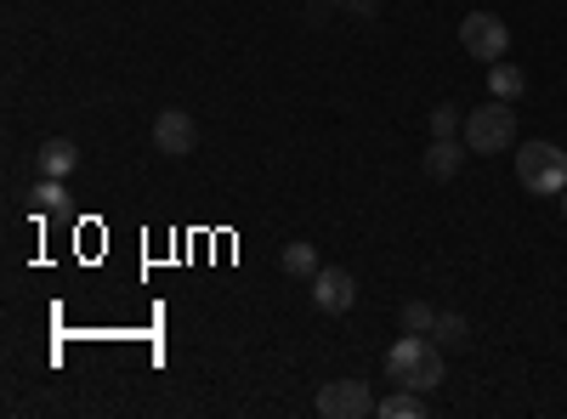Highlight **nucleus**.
Here are the masks:
<instances>
[{
	"label": "nucleus",
	"mask_w": 567,
	"mask_h": 419,
	"mask_svg": "<svg viewBox=\"0 0 567 419\" xmlns=\"http://www.w3.org/2000/svg\"><path fill=\"white\" fill-rule=\"evenodd\" d=\"M386 375L409 391H437L443 386V346L432 335H403L386 352Z\"/></svg>",
	"instance_id": "1"
},
{
	"label": "nucleus",
	"mask_w": 567,
	"mask_h": 419,
	"mask_svg": "<svg viewBox=\"0 0 567 419\" xmlns=\"http://www.w3.org/2000/svg\"><path fill=\"white\" fill-rule=\"evenodd\" d=\"M516 181H523L534 199L567 193V154L556 143H523L516 148Z\"/></svg>",
	"instance_id": "2"
},
{
	"label": "nucleus",
	"mask_w": 567,
	"mask_h": 419,
	"mask_svg": "<svg viewBox=\"0 0 567 419\" xmlns=\"http://www.w3.org/2000/svg\"><path fill=\"white\" fill-rule=\"evenodd\" d=\"M460 136H465L471 154H505V148H516V108L499 103V97L488 108H471Z\"/></svg>",
	"instance_id": "3"
},
{
	"label": "nucleus",
	"mask_w": 567,
	"mask_h": 419,
	"mask_svg": "<svg viewBox=\"0 0 567 419\" xmlns=\"http://www.w3.org/2000/svg\"><path fill=\"white\" fill-rule=\"evenodd\" d=\"M460 45H465L471 63H499L505 45H511V29L494 12H471V18H460Z\"/></svg>",
	"instance_id": "4"
},
{
	"label": "nucleus",
	"mask_w": 567,
	"mask_h": 419,
	"mask_svg": "<svg viewBox=\"0 0 567 419\" xmlns=\"http://www.w3.org/2000/svg\"><path fill=\"white\" fill-rule=\"evenodd\" d=\"M307 295H312V306H318V312L341 317V312H352L358 284H352V272H347V266H318V272L307 277Z\"/></svg>",
	"instance_id": "5"
},
{
	"label": "nucleus",
	"mask_w": 567,
	"mask_h": 419,
	"mask_svg": "<svg viewBox=\"0 0 567 419\" xmlns=\"http://www.w3.org/2000/svg\"><path fill=\"white\" fill-rule=\"evenodd\" d=\"M312 408H318V419H363V413H374V397L363 380H329Z\"/></svg>",
	"instance_id": "6"
},
{
	"label": "nucleus",
	"mask_w": 567,
	"mask_h": 419,
	"mask_svg": "<svg viewBox=\"0 0 567 419\" xmlns=\"http://www.w3.org/2000/svg\"><path fill=\"white\" fill-rule=\"evenodd\" d=\"M154 148L165 154V159H187L199 148V119L187 114V108H165L159 119H154Z\"/></svg>",
	"instance_id": "7"
},
{
	"label": "nucleus",
	"mask_w": 567,
	"mask_h": 419,
	"mask_svg": "<svg viewBox=\"0 0 567 419\" xmlns=\"http://www.w3.org/2000/svg\"><path fill=\"white\" fill-rule=\"evenodd\" d=\"M465 143H454V136H432V148H425V176L432 181H454L460 165H465Z\"/></svg>",
	"instance_id": "8"
},
{
	"label": "nucleus",
	"mask_w": 567,
	"mask_h": 419,
	"mask_svg": "<svg viewBox=\"0 0 567 419\" xmlns=\"http://www.w3.org/2000/svg\"><path fill=\"white\" fill-rule=\"evenodd\" d=\"M34 165H40V176H69L80 165V148L69 143V136H52V143L34 148Z\"/></svg>",
	"instance_id": "9"
},
{
	"label": "nucleus",
	"mask_w": 567,
	"mask_h": 419,
	"mask_svg": "<svg viewBox=\"0 0 567 419\" xmlns=\"http://www.w3.org/2000/svg\"><path fill=\"white\" fill-rule=\"evenodd\" d=\"M374 413H381V419H425L432 408H425V391H409V386H398L392 397H381V402H374Z\"/></svg>",
	"instance_id": "10"
},
{
	"label": "nucleus",
	"mask_w": 567,
	"mask_h": 419,
	"mask_svg": "<svg viewBox=\"0 0 567 419\" xmlns=\"http://www.w3.org/2000/svg\"><path fill=\"white\" fill-rule=\"evenodd\" d=\"M488 91H494L499 103H516L528 91V74L516 69V63H488Z\"/></svg>",
	"instance_id": "11"
},
{
	"label": "nucleus",
	"mask_w": 567,
	"mask_h": 419,
	"mask_svg": "<svg viewBox=\"0 0 567 419\" xmlns=\"http://www.w3.org/2000/svg\"><path fill=\"white\" fill-rule=\"evenodd\" d=\"M432 341H437L443 352H460V346L471 341V323H465L460 312H437V329H432Z\"/></svg>",
	"instance_id": "12"
},
{
	"label": "nucleus",
	"mask_w": 567,
	"mask_h": 419,
	"mask_svg": "<svg viewBox=\"0 0 567 419\" xmlns=\"http://www.w3.org/2000/svg\"><path fill=\"white\" fill-rule=\"evenodd\" d=\"M278 266L290 272V277H312L318 272V250L307 244V239H296V244H284V255H278Z\"/></svg>",
	"instance_id": "13"
},
{
	"label": "nucleus",
	"mask_w": 567,
	"mask_h": 419,
	"mask_svg": "<svg viewBox=\"0 0 567 419\" xmlns=\"http://www.w3.org/2000/svg\"><path fill=\"white\" fill-rule=\"evenodd\" d=\"M34 210L40 216H58V210H69V193H63V176H45V181H34Z\"/></svg>",
	"instance_id": "14"
},
{
	"label": "nucleus",
	"mask_w": 567,
	"mask_h": 419,
	"mask_svg": "<svg viewBox=\"0 0 567 419\" xmlns=\"http://www.w3.org/2000/svg\"><path fill=\"white\" fill-rule=\"evenodd\" d=\"M437 329V306L432 301H409L403 306V335H432Z\"/></svg>",
	"instance_id": "15"
},
{
	"label": "nucleus",
	"mask_w": 567,
	"mask_h": 419,
	"mask_svg": "<svg viewBox=\"0 0 567 419\" xmlns=\"http://www.w3.org/2000/svg\"><path fill=\"white\" fill-rule=\"evenodd\" d=\"M465 130V119H460V108H432V136H460Z\"/></svg>",
	"instance_id": "16"
},
{
	"label": "nucleus",
	"mask_w": 567,
	"mask_h": 419,
	"mask_svg": "<svg viewBox=\"0 0 567 419\" xmlns=\"http://www.w3.org/2000/svg\"><path fill=\"white\" fill-rule=\"evenodd\" d=\"M329 7H352V0H329Z\"/></svg>",
	"instance_id": "17"
},
{
	"label": "nucleus",
	"mask_w": 567,
	"mask_h": 419,
	"mask_svg": "<svg viewBox=\"0 0 567 419\" xmlns=\"http://www.w3.org/2000/svg\"><path fill=\"white\" fill-rule=\"evenodd\" d=\"M561 210H567V193H561Z\"/></svg>",
	"instance_id": "18"
}]
</instances>
